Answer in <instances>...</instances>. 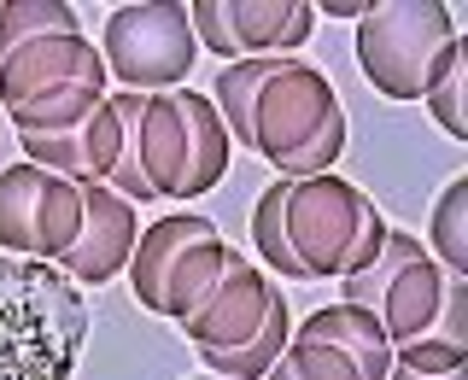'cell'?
<instances>
[{"mask_svg":"<svg viewBox=\"0 0 468 380\" xmlns=\"http://www.w3.org/2000/svg\"><path fill=\"white\" fill-rule=\"evenodd\" d=\"M252 246L282 281H346L380 258L387 216L346 175H299L258 194Z\"/></svg>","mask_w":468,"mask_h":380,"instance_id":"cell-1","label":"cell"},{"mask_svg":"<svg viewBox=\"0 0 468 380\" xmlns=\"http://www.w3.org/2000/svg\"><path fill=\"white\" fill-rule=\"evenodd\" d=\"M117 111H123V158H117L106 187H117L129 205L194 199L229 175L234 141L217 106L194 88H170V94H123L117 88Z\"/></svg>","mask_w":468,"mask_h":380,"instance_id":"cell-2","label":"cell"},{"mask_svg":"<svg viewBox=\"0 0 468 380\" xmlns=\"http://www.w3.org/2000/svg\"><path fill=\"white\" fill-rule=\"evenodd\" d=\"M88 340V304L53 263L0 252V380H70Z\"/></svg>","mask_w":468,"mask_h":380,"instance_id":"cell-3","label":"cell"},{"mask_svg":"<svg viewBox=\"0 0 468 380\" xmlns=\"http://www.w3.org/2000/svg\"><path fill=\"white\" fill-rule=\"evenodd\" d=\"M252 153L263 164H275L282 182L334 170V158L346 153V106L316 65L287 58L263 82V94L252 106Z\"/></svg>","mask_w":468,"mask_h":380,"instance_id":"cell-4","label":"cell"},{"mask_svg":"<svg viewBox=\"0 0 468 380\" xmlns=\"http://www.w3.org/2000/svg\"><path fill=\"white\" fill-rule=\"evenodd\" d=\"M234 246L217 234L211 216L199 211H176V216H158L153 228H141L135 240V258H129V292H135L141 311L153 316H194V304L217 287Z\"/></svg>","mask_w":468,"mask_h":380,"instance_id":"cell-5","label":"cell"},{"mask_svg":"<svg viewBox=\"0 0 468 380\" xmlns=\"http://www.w3.org/2000/svg\"><path fill=\"white\" fill-rule=\"evenodd\" d=\"M457 41V18L439 0H387L357 18V65L375 94L421 100L439 53Z\"/></svg>","mask_w":468,"mask_h":380,"instance_id":"cell-6","label":"cell"},{"mask_svg":"<svg viewBox=\"0 0 468 380\" xmlns=\"http://www.w3.org/2000/svg\"><path fill=\"white\" fill-rule=\"evenodd\" d=\"M100 58L106 77L123 82V94H170L187 88V70L199 58L187 6L176 0H141V6H117L100 29Z\"/></svg>","mask_w":468,"mask_h":380,"instance_id":"cell-7","label":"cell"},{"mask_svg":"<svg viewBox=\"0 0 468 380\" xmlns=\"http://www.w3.org/2000/svg\"><path fill=\"white\" fill-rule=\"evenodd\" d=\"M340 304H363L375 311L387 345H410L433 328L439 304H445V269L428 258V246L404 228H387V246L369 269L340 281Z\"/></svg>","mask_w":468,"mask_h":380,"instance_id":"cell-8","label":"cell"},{"mask_svg":"<svg viewBox=\"0 0 468 380\" xmlns=\"http://www.w3.org/2000/svg\"><path fill=\"white\" fill-rule=\"evenodd\" d=\"M82 228V187L41 164L0 170V252L58 263Z\"/></svg>","mask_w":468,"mask_h":380,"instance_id":"cell-9","label":"cell"},{"mask_svg":"<svg viewBox=\"0 0 468 380\" xmlns=\"http://www.w3.org/2000/svg\"><path fill=\"white\" fill-rule=\"evenodd\" d=\"M187 24L205 53H223V65L292 58L316 29V6L311 0H194Z\"/></svg>","mask_w":468,"mask_h":380,"instance_id":"cell-10","label":"cell"},{"mask_svg":"<svg viewBox=\"0 0 468 380\" xmlns=\"http://www.w3.org/2000/svg\"><path fill=\"white\" fill-rule=\"evenodd\" d=\"M18 146L29 164L70 175V182H112L117 158H123V111L117 94H100L77 123L65 129H18Z\"/></svg>","mask_w":468,"mask_h":380,"instance_id":"cell-11","label":"cell"},{"mask_svg":"<svg viewBox=\"0 0 468 380\" xmlns=\"http://www.w3.org/2000/svg\"><path fill=\"white\" fill-rule=\"evenodd\" d=\"M82 187V228L70 240V252L53 263L58 275H70L77 287H106L117 269H129L141 240V205H129L106 182H77Z\"/></svg>","mask_w":468,"mask_h":380,"instance_id":"cell-12","label":"cell"},{"mask_svg":"<svg viewBox=\"0 0 468 380\" xmlns=\"http://www.w3.org/2000/svg\"><path fill=\"white\" fill-rule=\"evenodd\" d=\"M58 88H106V58L94 53L88 36H41L0 58V111L6 117Z\"/></svg>","mask_w":468,"mask_h":380,"instance_id":"cell-13","label":"cell"},{"mask_svg":"<svg viewBox=\"0 0 468 380\" xmlns=\"http://www.w3.org/2000/svg\"><path fill=\"white\" fill-rule=\"evenodd\" d=\"M270 299H275L270 275H263L258 263H246L240 252H229L217 287L205 292V299L194 304V316H182L176 328L187 333V345H194V351H234L240 340H252V333L263 328Z\"/></svg>","mask_w":468,"mask_h":380,"instance_id":"cell-14","label":"cell"},{"mask_svg":"<svg viewBox=\"0 0 468 380\" xmlns=\"http://www.w3.org/2000/svg\"><path fill=\"white\" fill-rule=\"evenodd\" d=\"M292 340L334 345L351 369H357V380H387L392 375V345H387V333H380L375 311H363V304H328V311L304 316V328L292 333Z\"/></svg>","mask_w":468,"mask_h":380,"instance_id":"cell-15","label":"cell"},{"mask_svg":"<svg viewBox=\"0 0 468 380\" xmlns=\"http://www.w3.org/2000/svg\"><path fill=\"white\" fill-rule=\"evenodd\" d=\"M392 363L416 375L468 369V275H445V304H439L433 328L410 345H392Z\"/></svg>","mask_w":468,"mask_h":380,"instance_id":"cell-16","label":"cell"},{"mask_svg":"<svg viewBox=\"0 0 468 380\" xmlns=\"http://www.w3.org/2000/svg\"><path fill=\"white\" fill-rule=\"evenodd\" d=\"M287 340H292V311H287V292L275 287L270 316H263V328L252 340H240L234 351H199V363H205V375H217V380H263L275 369V357L287 351Z\"/></svg>","mask_w":468,"mask_h":380,"instance_id":"cell-17","label":"cell"},{"mask_svg":"<svg viewBox=\"0 0 468 380\" xmlns=\"http://www.w3.org/2000/svg\"><path fill=\"white\" fill-rule=\"evenodd\" d=\"M421 106L433 111V123L445 129L451 141H468V48H463V36L439 53L433 77L421 88Z\"/></svg>","mask_w":468,"mask_h":380,"instance_id":"cell-18","label":"cell"},{"mask_svg":"<svg viewBox=\"0 0 468 380\" xmlns=\"http://www.w3.org/2000/svg\"><path fill=\"white\" fill-rule=\"evenodd\" d=\"M41 36H82L77 6H65V0H0V58Z\"/></svg>","mask_w":468,"mask_h":380,"instance_id":"cell-19","label":"cell"},{"mask_svg":"<svg viewBox=\"0 0 468 380\" xmlns=\"http://www.w3.org/2000/svg\"><path fill=\"white\" fill-rule=\"evenodd\" d=\"M428 240H433V263L445 275H468V175L445 182V194L433 205V223H428Z\"/></svg>","mask_w":468,"mask_h":380,"instance_id":"cell-20","label":"cell"},{"mask_svg":"<svg viewBox=\"0 0 468 380\" xmlns=\"http://www.w3.org/2000/svg\"><path fill=\"white\" fill-rule=\"evenodd\" d=\"M263 380H357V369L340 357L334 345H316V340H287V351L275 357V369Z\"/></svg>","mask_w":468,"mask_h":380,"instance_id":"cell-21","label":"cell"},{"mask_svg":"<svg viewBox=\"0 0 468 380\" xmlns=\"http://www.w3.org/2000/svg\"><path fill=\"white\" fill-rule=\"evenodd\" d=\"M328 18H363V12H369V0H328Z\"/></svg>","mask_w":468,"mask_h":380,"instance_id":"cell-22","label":"cell"},{"mask_svg":"<svg viewBox=\"0 0 468 380\" xmlns=\"http://www.w3.org/2000/svg\"><path fill=\"white\" fill-rule=\"evenodd\" d=\"M387 380H468V369H451V375H416V369H399V363H392V375Z\"/></svg>","mask_w":468,"mask_h":380,"instance_id":"cell-23","label":"cell"},{"mask_svg":"<svg viewBox=\"0 0 468 380\" xmlns=\"http://www.w3.org/2000/svg\"><path fill=\"white\" fill-rule=\"evenodd\" d=\"M211 380H217V375H211Z\"/></svg>","mask_w":468,"mask_h":380,"instance_id":"cell-24","label":"cell"}]
</instances>
